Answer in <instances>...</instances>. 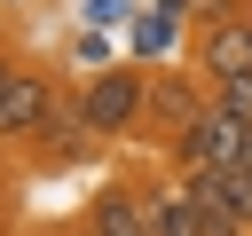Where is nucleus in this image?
<instances>
[{
  "instance_id": "obj_4",
  "label": "nucleus",
  "mask_w": 252,
  "mask_h": 236,
  "mask_svg": "<svg viewBox=\"0 0 252 236\" xmlns=\"http://www.w3.org/2000/svg\"><path fill=\"white\" fill-rule=\"evenodd\" d=\"M197 71H205V79L252 71V8H236V16H205V31H197Z\"/></svg>"
},
{
  "instance_id": "obj_3",
  "label": "nucleus",
  "mask_w": 252,
  "mask_h": 236,
  "mask_svg": "<svg viewBox=\"0 0 252 236\" xmlns=\"http://www.w3.org/2000/svg\"><path fill=\"white\" fill-rule=\"evenodd\" d=\"M244 126H252V118H228V110H213V94H205L197 126H181V134H173V165H181V173L236 165V157H244Z\"/></svg>"
},
{
  "instance_id": "obj_2",
  "label": "nucleus",
  "mask_w": 252,
  "mask_h": 236,
  "mask_svg": "<svg viewBox=\"0 0 252 236\" xmlns=\"http://www.w3.org/2000/svg\"><path fill=\"white\" fill-rule=\"evenodd\" d=\"M55 118H63L55 79L32 63H0V142H39Z\"/></svg>"
},
{
  "instance_id": "obj_5",
  "label": "nucleus",
  "mask_w": 252,
  "mask_h": 236,
  "mask_svg": "<svg viewBox=\"0 0 252 236\" xmlns=\"http://www.w3.org/2000/svg\"><path fill=\"white\" fill-rule=\"evenodd\" d=\"M197 110H205V94L189 87V71H158L150 79V102H142V134L173 142L181 126H197Z\"/></svg>"
},
{
  "instance_id": "obj_7",
  "label": "nucleus",
  "mask_w": 252,
  "mask_h": 236,
  "mask_svg": "<svg viewBox=\"0 0 252 236\" xmlns=\"http://www.w3.org/2000/svg\"><path fill=\"white\" fill-rule=\"evenodd\" d=\"M79 236H150V197H142V189H126V181L94 189V205H87Z\"/></svg>"
},
{
  "instance_id": "obj_8",
  "label": "nucleus",
  "mask_w": 252,
  "mask_h": 236,
  "mask_svg": "<svg viewBox=\"0 0 252 236\" xmlns=\"http://www.w3.org/2000/svg\"><path fill=\"white\" fill-rule=\"evenodd\" d=\"M205 94H213V110H228V118H252V71H228V79H213Z\"/></svg>"
},
{
  "instance_id": "obj_6",
  "label": "nucleus",
  "mask_w": 252,
  "mask_h": 236,
  "mask_svg": "<svg viewBox=\"0 0 252 236\" xmlns=\"http://www.w3.org/2000/svg\"><path fill=\"white\" fill-rule=\"evenodd\" d=\"M181 189L213 212H228L244 236H252V165H213V173H181Z\"/></svg>"
},
{
  "instance_id": "obj_1",
  "label": "nucleus",
  "mask_w": 252,
  "mask_h": 236,
  "mask_svg": "<svg viewBox=\"0 0 252 236\" xmlns=\"http://www.w3.org/2000/svg\"><path fill=\"white\" fill-rule=\"evenodd\" d=\"M142 102H150V79H142L134 63H110V71H94V79L79 87L71 118H79L94 142H118V134H142Z\"/></svg>"
}]
</instances>
